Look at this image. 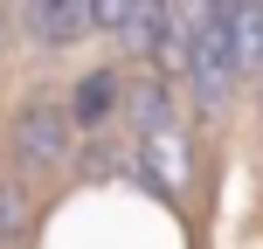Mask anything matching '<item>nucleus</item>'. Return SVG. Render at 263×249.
I'll list each match as a JSON object with an SVG mask.
<instances>
[{"mask_svg":"<svg viewBox=\"0 0 263 249\" xmlns=\"http://www.w3.org/2000/svg\"><path fill=\"white\" fill-rule=\"evenodd\" d=\"M180 63L194 83L201 111H222L229 90L242 83V69H263V7H187Z\"/></svg>","mask_w":263,"mask_h":249,"instance_id":"f257e3e1","label":"nucleus"},{"mask_svg":"<svg viewBox=\"0 0 263 249\" xmlns=\"http://www.w3.org/2000/svg\"><path fill=\"white\" fill-rule=\"evenodd\" d=\"M21 21H28V35H35L42 49H69L77 35L97 28V7H83V0H42V7L21 14Z\"/></svg>","mask_w":263,"mask_h":249,"instance_id":"20e7f679","label":"nucleus"},{"mask_svg":"<svg viewBox=\"0 0 263 249\" xmlns=\"http://www.w3.org/2000/svg\"><path fill=\"white\" fill-rule=\"evenodd\" d=\"M69 139H77V125H69V104H55V97H28L7 125V152L21 166H63Z\"/></svg>","mask_w":263,"mask_h":249,"instance_id":"f03ea898","label":"nucleus"},{"mask_svg":"<svg viewBox=\"0 0 263 249\" xmlns=\"http://www.w3.org/2000/svg\"><path fill=\"white\" fill-rule=\"evenodd\" d=\"M28 222V187L21 180H0V242H14Z\"/></svg>","mask_w":263,"mask_h":249,"instance_id":"39448f33","label":"nucleus"},{"mask_svg":"<svg viewBox=\"0 0 263 249\" xmlns=\"http://www.w3.org/2000/svg\"><path fill=\"white\" fill-rule=\"evenodd\" d=\"M256 97H263V69H256Z\"/></svg>","mask_w":263,"mask_h":249,"instance_id":"423d86ee","label":"nucleus"},{"mask_svg":"<svg viewBox=\"0 0 263 249\" xmlns=\"http://www.w3.org/2000/svg\"><path fill=\"white\" fill-rule=\"evenodd\" d=\"M125 97H132V83L118 69H83L77 90H69V125L77 131H111L118 111H125Z\"/></svg>","mask_w":263,"mask_h":249,"instance_id":"7ed1b4c3","label":"nucleus"}]
</instances>
